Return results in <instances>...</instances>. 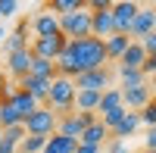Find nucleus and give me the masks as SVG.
I'll return each instance as SVG.
<instances>
[{"label": "nucleus", "mask_w": 156, "mask_h": 153, "mask_svg": "<svg viewBox=\"0 0 156 153\" xmlns=\"http://www.w3.org/2000/svg\"><path fill=\"white\" fill-rule=\"evenodd\" d=\"M31 31H34V37H53V34H62V31H59V19H56L47 6L31 19Z\"/></svg>", "instance_id": "nucleus-13"}, {"label": "nucleus", "mask_w": 156, "mask_h": 153, "mask_svg": "<svg viewBox=\"0 0 156 153\" xmlns=\"http://www.w3.org/2000/svg\"><path fill=\"white\" fill-rule=\"evenodd\" d=\"M28 28H31V22L28 19H22L19 25H16V31L12 34H6V41H3V50H6V56L9 53H19V50H28Z\"/></svg>", "instance_id": "nucleus-15"}, {"label": "nucleus", "mask_w": 156, "mask_h": 153, "mask_svg": "<svg viewBox=\"0 0 156 153\" xmlns=\"http://www.w3.org/2000/svg\"><path fill=\"white\" fill-rule=\"evenodd\" d=\"M106 153H128V144H125V141H112V144L106 147Z\"/></svg>", "instance_id": "nucleus-33"}, {"label": "nucleus", "mask_w": 156, "mask_h": 153, "mask_svg": "<svg viewBox=\"0 0 156 153\" xmlns=\"http://www.w3.org/2000/svg\"><path fill=\"white\" fill-rule=\"evenodd\" d=\"M56 112V119L69 116V112H75V81L66 78V75H56L53 81H50V94H47V103Z\"/></svg>", "instance_id": "nucleus-2"}, {"label": "nucleus", "mask_w": 156, "mask_h": 153, "mask_svg": "<svg viewBox=\"0 0 156 153\" xmlns=\"http://www.w3.org/2000/svg\"><path fill=\"white\" fill-rule=\"evenodd\" d=\"M56 112L50 109V106H37L28 119H25V131L28 134H41V137H50V134H56Z\"/></svg>", "instance_id": "nucleus-6"}, {"label": "nucleus", "mask_w": 156, "mask_h": 153, "mask_svg": "<svg viewBox=\"0 0 156 153\" xmlns=\"http://www.w3.org/2000/svg\"><path fill=\"white\" fill-rule=\"evenodd\" d=\"M0 153H19V147L9 144V141H3V134H0Z\"/></svg>", "instance_id": "nucleus-35"}, {"label": "nucleus", "mask_w": 156, "mask_h": 153, "mask_svg": "<svg viewBox=\"0 0 156 153\" xmlns=\"http://www.w3.org/2000/svg\"><path fill=\"white\" fill-rule=\"evenodd\" d=\"M144 153H156V150H144Z\"/></svg>", "instance_id": "nucleus-38"}, {"label": "nucleus", "mask_w": 156, "mask_h": 153, "mask_svg": "<svg viewBox=\"0 0 156 153\" xmlns=\"http://www.w3.org/2000/svg\"><path fill=\"white\" fill-rule=\"evenodd\" d=\"M156 31V6H140V12L134 16L131 28H128V37L131 41H140V37H147Z\"/></svg>", "instance_id": "nucleus-9"}, {"label": "nucleus", "mask_w": 156, "mask_h": 153, "mask_svg": "<svg viewBox=\"0 0 156 153\" xmlns=\"http://www.w3.org/2000/svg\"><path fill=\"white\" fill-rule=\"evenodd\" d=\"M100 94L94 91H75V112H97Z\"/></svg>", "instance_id": "nucleus-22"}, {"label": "nucleus", "mask_w": 156, "mask_h": 153, "mask_svg": "<svg viewBox=\"0 0 156 153\" xmlns=\"http://www.w3.org/2000/svg\"><path fill=\"white\" fill-rule=\"evenodd\" d=\"M106 56L109 59H122L125 56V50H128V44H131V37L128 34H112V37H106Z\"/></svg>", "instance_id": "nucleus-21"}, {"label": "nucleus", "mask_w": 156, "mask_h": 153, "mask_svg": "<svg viewBox=\"0 0 156 153\" xmlns=\"http://www.w3.org/2000/svg\"><path fill=\"white\" fill-rule=\"evenodd\" d=\"M28 75H37V78H47V81H53V78H56V62L34 56V62H31V72H28Z\"/></svg>", "instance_id": "nucleus-25"}, {"label": "nucleus", "mask_w": 156, "mask_h": 153, "mask_svg": "<svg viewBox=\"0 0 156 153\" xmlns=\"http://www.w3.org/2000/svg\"><path fill=\"white\" fill-rule=\"evenodd\" d=\"M119 78H122V87H140V84H147V75L140 69H122L119 66Z\"/></svg>", "instance_id": "nucleus-26"}, {"label": "nucleus", "mask_w": 156, "mask_h": 153, "mask_svg": "<svg viewBox=\"0 0 156 153\" xmlns=\"http://www.w3.org/2000/svg\"><path fill=\"white\" fill-rule=\"evenodd\" d=\"M0 134H3V141H9V144L19 147V144L25 141V134H28V131H25V125H12V128H3Z\"/></svg>", "instance_id": "nucleus-29"}, {"label": "nucleus", "mask_w": 156, "mask_h": 153, "mask_svg": "<svg viewBox=\"0 0 156 153\" xmlns=\"http://www.w3.org/2000/svg\"><path fill=\"white\" fill-rule=\"evenodd\" d=\"M19 84V91H25V94H31L37 103H47V94H50V81L47 78H37V75H25L22 81H16Z\"/></svg>", "instance_id": "nucleus-14"}, {"label": "nucleus", "mask_w": 156, "mask_h": 153, "mask_svg": "<svg viewBox=\"0 0 156 153\" xmlns=\"http://www.w3.org/2000/svg\"><path fill=\"white\" fill-rule=\"evenodd\" d=\"M137 128H140V116H137V112H128V116L119 122V128L112 131V141H128Z\"/></svg>", "instance_id": "nucleus-20"}, {"label": "nucleus", "mask_w": 156, "mask_h": 153, "mask_svg": "<svg viewBox=\"0 0 156 153\" xmlns=\"http://www.w3.org/2000/svg\"><path fill=\"white\" fill-rule=\"evenodd\" d=\"M9 103H12V109H16L19 116H22V122L28 119V116H31V112H34L37 106H41V103H37V100L31 97V94H25V91H19V84H16V94H12V100H9Z\"/></svg>", "instance_id": "nucleus-17"}, {"label": "nucleus", "mask_w": 156, "mask_h": 153, "mask_svg": "<svg viewBox=\"0 0 156 153\" xmlns=\"http://www.w3.org/2000/svg\"><path fill=\"white\" fill-rule=\"evenodd\" d=\"M75 147H78V141H69V137H62V134H50L44 153H75Z\"/></svg>", "instance_id": "nucleus-23"}, {"label": "nucleus", "mask_w": 156, "mask_h": 153, "mask_svg": "<svg viewBox=\"0 0 156 153\" xmlns=\"http://www.w3.org/2000/svg\"><path fill=\"white\" fill-rule=\"evenodd\" d=\"M153 100V87L150 84H140V87H122V103L128 112H140L147 103Z\"/></svg>", "instance_id": "nucleus-11"}, {"label": "nucleus", "mask_w": 156, "mask_h": 153, "mask_svg": "<svg viewBox=\"0 0 156 153\" xmlns=\"http://www.w3.org/2000/svg\"><path fill=\"white\" fill-rule=\"evenodd\" d=\"M44 147H47V137H41V134H25V141L19 144V153H44Z\"/></svg>", "instance_id": "nucleus-28"}, {"label": "nucleus", "mask_w": 156, "mask_h": 153, "mask_svg": "<svg viewBox=\"0 0 156 153\" xmlns=\"http://www.w3.org/2000/svg\"><path fill=\"white\" fill-rule=\"evenodd\" d=\"M81 6H87V3H81V0H50V3H47V9L53 12L56 19H62V16H69V12H75V9H81Z\"/></svg>", "instance_id": "nucleus-24"}, {"label": "nucleus", "mask_w": 156, "mask_h": 153, "mask_svg": "<svg viewBox=\"0 0 156 153\" xmlns=\"http://www.w3.org/2000/svg\"><path fill=\"white\" fill-rule=\"evenodd\" d=\"M109 137H112V134H109V128L97 119V122H94V125H90V128L81 134V141H78V144H94V147H103Z\"/></svg>", "instance_id": "nucleus-18"}, {"label": "nucleus", "mask_w": 156, "mask_h": 153, "mask_svg": "<svg viewBox=\"0 0 156 153\" xmlns=\"http://www.w3.org/2000/svg\"><path fill=\"white\" fill-rule=\"evenodd\" d=\"M0 41H6V34H3V28H0Z\"/></svg>", "instance_id": "nucleus-37"}, {"label": "nucleus", "mask_w": 156, "mask_h": 153, "mask_svg": "<svg viewBox=\"0 0 156 153\" xmlns=\"http://www.w3.org/2000/svg\"><path fill=\"white\" fill-rule=\"evenodd\" d=\"M137 116H140V125H150V128H156V97L137 112Z\"/></svg>", "instance_id": "nucleus-30"}, {"label": "nucleus", "mask_w": 156, "mask_h": 153, "mask_svg": "<svg viewBox=\"0 0 156 153\" xmlns=\"http://www.w3.org/2000/svg\"><path fill=\"white\" fill-rule=\"evenodd\" d=\"M87 9H90V37H97V41L112 37L115 34L112 3H109V0H94V3H87Z\"/></svg>", "instance_id": "nucleus-3"}, {"label": "nucleus", "mask_w": 156, "mask_h": 153, "mask_svg": "<svg viewBox=\"0 0 156 153\" xmlns=\"http://www.w3.org/2000/svg\"><path fill=\"white\" fill-rule=\"evenodd\" d=\"M144 144H147L144 150H156V128H150V131H147V141H144Z\"/></svg>", "instance_id": "nucleus-36"}, {"label": "nucleus", "mask_w": 156, "mask_h": 153, "mask_svg": "<svg viewBox=\"0 0 156 153\" xmlns=\"http://www.w3.org/2000/svg\"><path fill=\"white\" fill-rule=\"evenodd\" d=\"M16 9H19V3H16V0H0V19L16 16Z\"/></svg>", "instance_id": "nucleus-31"}, {"label": "nucleus", "mask_w": 156, "mask_h": 153, "mask_svg": "<svg viewBox=\"0 0 156 153\" xmlns=\"http://www.w3.org/2000/svg\"><path fill=\"white\" fill-rule=\"evenodd\" d=\"M59 31H62L66 41H81V37H90V9L81 6V9L69 12V16H62V19H59Z\"/></svg>", "instance_id": "nucleus-4"}, {"label": "nucleus", "mask_w": 156, "mask_h": 153, "mask_svg": "<svg viewBox=\"0 0 156 153\" xmlns=\"http://www.w3.org/2000/svg\"><path fill=\"white\" fill-rule=\"evenodd\" d=\"M125 103H122V87H106V91L100 94V106H97V112H112V109H122Z\"/></svg>", "instance_id": "nucleus-19"}, {"label": "nucleus", "mask_w": 156, "mask_h": 153, "mask_svg": "<svg viewBox=\"0 0 156 153\" xmlns=\"http://www.w3.org/2000/svg\"><path fill=\"white\" fill-rule=\"evenodd\" d=\"M137 12H140V3H134V0H119V3H112L115 34H128V28H131V22H134Z\"/></svg>", "instance_id": "nucleus-8"}, {"label": "nucleus", "mask_w": 156, "mask_h": 153, "mask_svg": "<svg viewBox=\"0 0 156 153\" xmlns=\"http://www.w3.org/2000/svg\"><path fill=\"white\" fill-rule=\"evenodd\" d=\"M31 62H34L31 47H28V50H19V53H9V56H6V72H9L16 81H22L25 75L31 72Z\"/></svg>", "instance_id": "nucleus-12"}, {"label": "nucleus", "mask_w": 156, "mask_h": 153, "mask_svg": "<svg viewBox=\"0 0 156 153\" xmlns=\"http://www.w3.org/2000/svg\"><path fill=\"white\" fill-rule=\"evenodd\" d=\"M140 47L147 50V56H156V31L147 34V37H140Z\"/></svg>", "instance_id": "nucleus-32"}, {"label": "nucleus", "mask_w": 156, "mask_h": 153, "mask_svg": "<svg viewBox=\"0 0 156 153\" xmlns=\"http://www.w3.org/2000/svg\"><path fill=\"white\" fill-rule=\"evenodd\" d=\"M75 153H103V147H94V144H78Z\"/></svg>", "instance_id": "nucleus-34"}, {"label": "nucleus", "mask_w": 156, "mask_h": 153, "mask_svg": "<svg viewBox=\"0 0 156 153\" xmlns=\"http://www.w3.org/2000/svg\"><path fill=\"white\" fill-rule=\"evenodd\" d=\"M97 122V112H69L56 122V134L69 137V141H81V134Z\"/></svg>", "instance_id": "nucleus-5"}, {"label": "nucleus", "mask_w": 156, "mask_h": 153, "mask_svg": "<svg viewBox=\"0 0 156 153\" xmlns=\"http://www.w3.org/2000/svg\"><path fill=\"white\" fill-rule=\"evenodd\" d=\"M106 44L97 37H81V41H66L62 53L56 56V75L66 78H78L81 72H94V69H106Z\"/></svg>", "instance_id": "nucleus-1"}, {"label": "nucleus", "mask_w": 156, "mask_h": 153, "mask_svg": "<svg viewBox=\"0 0 156 153\" xmlns=\"http://www.w3.org/2000/svg\"><path fill=\"white\" fill-rule=\"evenodd\" d=\"M144 62H147V50L140 47V41H131L125 50V56L119 59V66L122 69H144Z\"/></svg>", "instance_id": "nucleus-16"}, {"label": "nucleus", "mask_w": 156, "mask_h": 153, "mask_svg": "<svg viewBox=\"0 0 156 153\" xmlns=\"http://www.w3.org/2000/svg\"><path fill=\"white\" fill-rule=\"evenodd\" d=\"M109 69H94V72H81L78 78H72L75 81V91H94V94H103L109 87Z\"/></svg>", "instance_id": "nucleus-7"}, {"label": "nucleus", "mask_w": 156, "mask_h": 153, "mask_svg": "<svg viewBox=\"0 0 156 153\" xmlns=\"http://www.w3.org/2000/svg\"><path fill=\"white\" fill-rule=\"evenodd\" d=\"M12 125H22V116L12 109V103H0V131L12 128Z\"/></svg>", "instance_id": "nucleus-27"}, {"label": "nucleus", "mask_w": 156, "mask_h": 153, "mask_svg": "<svg viewBox=\"0 0 156 153\" xmlns=\"http://www.w3.org/2000/svg\"><path fill=\"white\" fill-rule=\"evenodd\" d=\"M28 47H31V53H34V56L56 62V56L62 53V47H66V37H62V34H53V37H34Z\"/></svg>", "instance_id": "nucleus-10"}]
</instances>
